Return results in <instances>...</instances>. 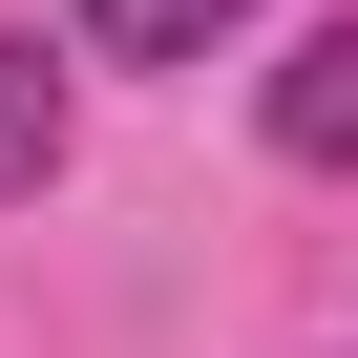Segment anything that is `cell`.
Returning a JSON list of instances; mask_svg holds the SVG:
<instances>
[{
  "mask_svg": "<svg viewBox=\"0 0 358 358\" xmlns=\"http://www.w3.org/2000/svg\"><path fill=\"white\" fill-rule=\"evenodd\" d=\"M274 148H295V169H358V22H316V43L274 64Z\"/></svg>",
  "mask_w": 358,
  "mask_h": 358,
  "instance_id": "obj_2",
  "label": "cell"
},
{
  "mask_svg": "<svg viewBox=\"0 0 358 358\" xmlns=\"http://www.w3.org/2000/svg\"><path fill=\"white\" fill-rule=\"evenodd\" d=\"M211 22H253V0H85L106 64H211Z\"/></svg>",
  "mask_w": 358,
  "mask_h": 358,
  "instance_id": "obj_3",
  "label": "cell"
},
{
  "mask_svg": "<svg viewBox=\"0 0 358 358\" xmlns=\"http://www.w3.org/2000/svg\"><path fill=\"white\" fill-rule=\"evenodd\" d=\"M64 127H85V106H64V43H43V22H0V211L64 190Z\"/></svg>",
  "mask_w": 358,
  "mask_h": 358,
  "instance_id": "obj_1",
  "label": "cell"
}]
</instances>
